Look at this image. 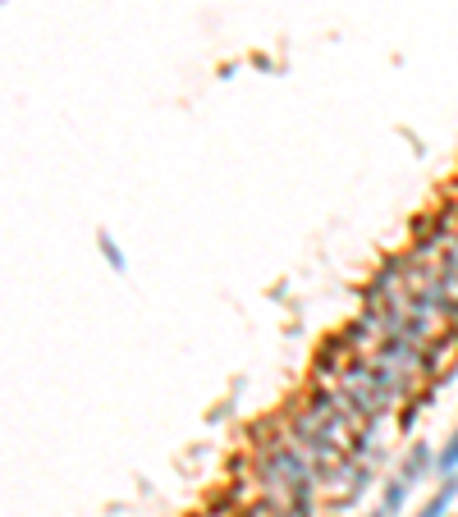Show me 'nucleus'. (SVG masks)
<instances>
[{"mask_svg":"<svg viewBox=\"0 0 458 517\" xmlns=\"http://www.w3.org/2000/svg\"><path fill=\"white\" fill-rule=\"evenodd\" d=\"M97 243H101V252H106L110 270H124V266H129V261H124V248H120V243H115V238L106 234V229H101V234H97Z\"/></svg>","mask_w":458,"mask_h":517,"instance_id":"obj_6","label":"nucleus"},{"mask_svg":"<svg viewBox=\"0 0 458 517\" xmlns=\"http://www.w3.org/2000/svg\"><path fill=\"white\" fill-rule=\"evenodd\" d=\"M408 495H413V485H408L404 476L394 472L390 481H385V495H381V504L371 508L367 517H399V513H404V504H408Z\"/></svg>","mask_w":458,"mask_h":517,"instance_id":"obj_3","label":"nucleus"},{"mask_svg":"<svg viewBox=\"0 0 458 517\" xmlns=\"http://www.w3.org/2000/svg\"><path fill=\"white\" fill-rule=\"evenodd\" d=\"M436 472H440V476L458 472V431H454V435H449V440H445V449H440V453H436Z\"/></svg>","mask_w":458,"mask_h":517,"instance_id":"obj_5","label":"nucleus"},{"mask_svg":"<svg viewBox=\"0 0 458 517\" xmlns=\"http://www.w3.org/2000/svg\"><path fill=\"white\" fill-rule=\"evenodd\" d=\"M454 499H458V472H449L445 485H440L436 495H431V499L422 504V513H413V517H445L449 508H454Z\"/></svg>","mask_w":458,"mask_h":517,"instance_id":"obj_4","label":"nucleus"},{"mask_svg":"<svg viewBox=\"0 0 458 517\" xmlns=\"http://www.w3.org/2000/svg\"><path fill=\"white\" fill-rule=\"evenodd\" d=\"M252 481L275 508L294 504V499H317L321 490V472L289 444L280 421L257 431V440H252Z\"/></svg>","mask_w":458,"mask_h":517,"instance_id":"obj_1","label":"nucleus"},{"mask_svg":"<svg viewBox=\"0 0 458 517\" xmlns=\"http://www.w3.org/2000/svg\"><path fill=\"white\" fill-rule=\"evenodd\" d=\"M431 472H436V453H431V444H426V440H417L413 449L404 453V463H399V476H404L408 485H417V481H426Z\"/></svg>","mask_w":458,"mask_h":517,"instance_id":"obj_2","label":"nucleus"}]
</instances>
